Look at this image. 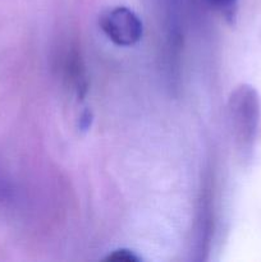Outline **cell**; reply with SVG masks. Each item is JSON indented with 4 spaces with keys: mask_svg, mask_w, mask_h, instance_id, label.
<instances>
[{
    "mask_svg": "<svg viewBox=\"0 0 261 262\" xmlns=\"http://www.w3.org/2000/svg\"><path fill=\"white\" fill-rule=\"evenodd\" d=\"M230 113L237 140L243 150L251 151L260 117V100L256 90L248 84H243L235 90L230 99Z\"/></svg>",
    "mask_w": 261,
    "mask_h": 262,
    "instance_id": "cell-1",
    "label": "cell"
},
{
    "mask_svg": "<svg viewBox=\"0 0 261 262\" xmlns=\"http://www.w3.org/2000/svg\"><path fill=\"white\" fill-rule=\"evenodd\" d=\"M99 26L107 38L120 48H130L142 38L143 23L127 7H115L100 15Z\"/></svg>",
    "mask_w": 261,
    "mask_h": 262,
    "instance_id": "cell-2",
    "label": "cell"
},
{
    "mask_svg": "<svg viewBox=\"0 0 261 262\" xmlns=\"http://www.w3.org/2000/svg\"><path fill=\"white\" fill-rule=\"evenodd\" d=\"M215 10L220 13L228 22L235 20L238 12V0H207Z\"/></svg>",
    "mask_w": 261,
    "mask_h": 262,
    "instance_id": "cell-3",
    "label": "cell"
},
{
    "mask_svg": "<svg viewBox=\"0 0 261 262\" xmlns=\"http://www.w3.org/2000/svg\"><path fill=\"white\" fill-rule=\"evenodd\" d=\"M105 261H114V262H138L141 258L136 255L133 251L127 250V248H118V250L112 251L109 255L105 257Z\"/></svg>",
    "mask_w": 261,
    "mask_h": 262,
    "instance_id": "cell-4",
    "label": "cell"
}]
</instances>
